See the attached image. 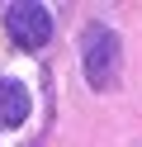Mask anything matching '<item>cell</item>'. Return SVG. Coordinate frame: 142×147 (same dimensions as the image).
I'll return each mask as SVG.
<instances>
[{"label":"cell","mask_w":142,"mask_h":147,"mask_svg":"<svg viewBox=\"0 0 142 147\" xmlns=\"http://www.w3.org/2000/svg\"><path fill=\"white\" fill-rule=\"evenodd\" d=\"M85 48H81V67H85V81H90L95 90H114V81H118V33L104 29V24H90L85 29Z\"/></svg>","instance_id":"obj_1"},{"label":"cell","mask_w":142,"mask_h":147,"mask_svg":"<svg viewBox=\"0 0 142 147\" xmlns=\"http://www.w3.org/2000/svg\"><path fill=\"white\" fill-rule=\"evenodd\" d=\"M5 33L24 52L47 48V38H52V10H47L43 0H19V5L5 10Z\"/></svg>","instance_id":"obj_2"},{"label":"cell","mask_w":142,"mask_h":147,"mask_svg":"<svg viewBox=\"0 0 142 147\" xmlns=\"http://www.w3.org/2000/svg\"><path fill=\"white\" fill-rule=\"evenodd\" d=\"M28 119V90L14 76H0V128H19Z\"/></svg>","instance_id":"obj_3"}]
</instances>
